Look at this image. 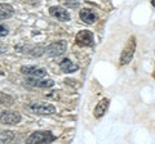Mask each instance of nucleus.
I'll return each mask as SVG.
<instances>
[{"mask_svg":"<svg viewBox=\"0 0 155 144\" xmlns=\"http://www.w3.org/2000/svg\"><path fill=\"white\" fill-rule=\"evenodd\" d=\"M134 52H136V37L130 36L128 39V41H127V44H125V46H124L123 52H122V55H120V59H119L120 66L128 64L133 58Z\"/></svg>","mask_w":155,"mask_h":144,"instance_id":"f257e3e1","label":"nucleus"},{"mask_svg":"<svg viewBox=\"0 0 155 144\" xmlns=\"http://www.w3.org/2000/svg\"><path fill=\"white\" fill-rule=\"evenodd\" d=\"M28 109L31 112L36 113V114H43V116H47V114H53L56 112L54 105H52L49 103H44V102H32L27 105Z\"/></svg>","mask_w":155,"mask_h":144,"instance_id":"f03ea898","label":"nucleus"},{"mask_svg":"<svg viewBox=\"0 0 155 144\" xmlns=\"http://www.w3.org/2000/svg\"><path fill=\"white\" fill-rule=\"evenodd\" d=\"M56 140V136L51 131H35L26 139V143H52Z\"/></svg>","mask_w":155,"mask_h":144,"instance_id":"7ed1b4c3","label":"nucleus"},{"mask_svg":"<svg viewBox=\"0 0 155 144\" xmlns=\"http://www.w3.org/2000/svg\"><path fill=\"white\" fill-rule=\"evenodd\" d=\"M67 49V42L66 40H58L56 42H53L49 46L45 48V54L49 55V57H57V55H61L64 54Z\"/></svg>","mask_w":155,"mask_h":144,"instance_id":"20e7f679","label":"nucleus"},{"mask_svg":"<svg viewBox=\"0 0 155 144\" xmlns=\"http://www.w3.org/2000/svg\"><path fill=\"white\" fill-rule=\"evenodd\" d=\"M75 41H76V44L80 46H93V44H94L93 33L88 30H81L76 33Z\"/></svg>","mask_w":155,"mask_h":144,"instance_id":"39448f33","label":"nucleus"},{"mask_svg":"<svg viewBox=\"0 0 155 144\" xmlns=\"http://www.w3.org/2000/svg\"><path fill=\"white\" fill-rule=\"evenodd\" d=\"M21 121V114L16 111H4L0 114V124L3 125H17Z\"/></svg>","mask_w":155,"mask_h":144,"instance_id":"423d86ee","label":"nucleus"},{"mask_svg":"<svg viewBox=\"0 0 155 144\" xmlns=\"http://www.w3.org/2000/svg\"><path fill=\"white\" fill-rule=\"evenodd\" d=\"M21 74L31 76V77H45V76H47V71L44 68H40V67L23 66V67H21Z\"/></svg>","mask_w":155,"mask_h":144,"instance_id":"0eeeda50","label":"nucleus"},{"mask_svg":"<svg viewBox=\"0 0 155 144\" xmlns=\"http://www.w3.org/2000/svg\"><path fill=\"white\" fill-rule=\"evenodd\" d=\"M26 84L34 86V88H51L54 85V81L51 79H41V77H28L26 79Z\"/></svg>","mask_w":155,"mask_h":144,"instance_id":"6e6552de","label":"nucleus"},{"mask_svg":"<svg viewBox=\"0 0 155 144\" xmlns=\"http://www.w3.org/2000/svg\"><path fill=\"white\" fill-rule=\"evenodd\" d=\"M49 13L52 17L57 18L58 21L61 22H66V21H70V14L67 13V11L62 7H51L49 8Z\"/></svg>","mask_w":155,"mask_h":144,"instance_id":"1a4fd4ad","label":"nucleus"},{"mask_svg":"<svg viewBox=\"0 0 155 144\" xmlns=\"http://www.w3.org/2000/svg\"><path fill=\"white\" fill-rule=\"evenodd\" d=\"M79 17L84 23H88V25H93V23L97 21V13L93 11V9H89V8L81 9L80 13H79Z\"/></svg>","mask_w":155,"mask_h":144,"instance_id":"9d476101","label":"nucleus"},{"mask_svg":"<svg viewBox=\"0 0 155 144\" xmlns=\"http://www.w3.org/2000/svg\"><path fill=\"white\" fill-rule=\"evenodd\" d=\"M109 104H110V100L107 98H104L101 102H98V104L96 105V108H94V117L97 118H100V117H102L105 112L107 111V108H109Z\"/></svg>","mask_w":155,"mask_h":144,"instance_id":"9b49d317","label":"nucleus"},{"mask_svg":"<svg viewBox=\"0 0 155 144\" xmlns=\"http://www.w3.org/2000/svg\"><path fill=\"white\" fill-rule=\"evenodd\" d=\"M60 68L64 72H66V74H72V72L79 70V66L72 63V61H70L69 58H65L60 62Z\"/></svg>","mask_w":155,"mask_h":144,"instance_id":"f8f14e48","label":"nucleus"},{"mask_svg":"<svg viewBox=\"0 0 155 144\" xmlns=\"http://www.w3.org/2000/svg\"><path fill=\"white\" fill-rule=\"evenodd\" d=\"M14 14V9L9 4H0V21L8 20Z\"/></svg>","mask_w":155,"mask_h":144,"instance_id":"ddd939ff","label":"nucleus"},{"mask_svg":"<svg viewBox=\"0 0 155 144\" xmlns=\"http://www.w3.org/2000/svg\"><path fill=\"white\" fill-rule=\"evenodd\" d=\"M14 103V99L5 93H2L0 92V105H5V107H11V105Z\"/></svg>","mask_w":155,"mask_h":144,"instance_id":"4468645a","label":"nucleus"},{"mask_svg":"<svg viewBox=\"0 0 155 144\" xmlns=\"http://www.w3.org/2000/svg\"><path fill=\"white\" fill-rule=\"evenodd\" d=\"M14 139V134L12 131H0V143H9Z\"/></svg>","mask_w":155,"mask_h":144,"instance_id":"2eb2a0df","label":"nucleus"},{"mask_svg":"<svg viewBox=\"0 0 155 144\" xmlns=\"http://www.w3.org/2000/svg\"><path fill=\"white\" fill-rule=\"evenodd\" d=\"M8 35V30H7V27H4L0 25V37H3V36H7Z\"/></svg>","mask_w":155,"mask_h":144,"instance_id":"dca6fc26","label":"nucleus"},{"mask_svg":"<svg viewBox=\"0 0 155 144\" xmlns=\"http://www.w3.org/2000/svg\"><path fill=\"white\" fill-rule=\"evenodd\" d=\"M5 50H7V48H5V46H4V45H0V54H2V53H4Z\"/></svg>","mask_w":155,"mask_h":144,"instance_id":"f3484780","label":"nucleus"},{"mask_svg":"<svg viewBox=\"0 0 155 144\" xmlns=\"http://www.w3.org/2000/svg\"><path fill=\"white\" fill-rule=\"evenodd\" d=\"M151 4H153V7L155 8V0H151Z\"/></svg>","mask_w":155,"mask_h":144,"instance_id":"a211bd4d","label":"nucleus"}]
</instances>
